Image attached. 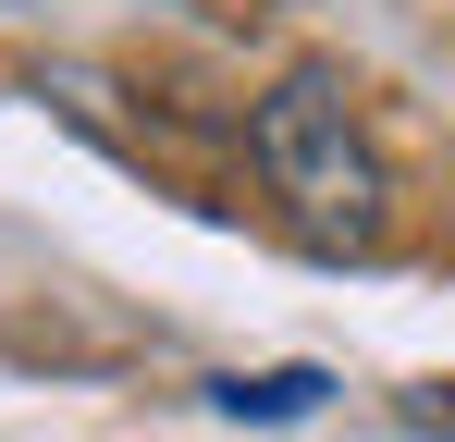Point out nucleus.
<instances>
[{
  "label": "nucleus",
  "mask_w": 455,
  "mask_h": 442,
  "mask_svg": "<svg viewBox=\"0 0 455 442\" xmlns=\"http://www.w3.org/2000/svg\"><path fill=\"white\" fill-rule=\"evenodd\" d=\"M259 172H271V197H283V221H296V246H320V258H357V246H381V209H394V172H381L370 123L320 86V74H283L271 99H259Z\"/></svg>",
  "instance_id": "f257e3e1"
},
{
  "label": "nucleus",
  "mask_w": 455,
  "mask_h": 442,
  "mask_svg": "<svg viewBox=\"0 0 455 442\" xmlns=\"http://www.w3.org/2000/svg\"><path fill=\"white\" fill-rule=\"evenodd\" d=\"M320 393H332L320 368H234L222 393H210V406H222V418H246V430H283V418H307Z\"/></svg>",
  "instance_id": "f03ea898"
},
{
  "label": "nucleus",
  "mask_w": 455,
  "mask_h": 442,
  "mask_svg": "<svg viewBox=\"0 0 455 442\" xmlns=\"http://www.w3.org/2000/svg\"><path fill=\"white\" fill-rule=\"evenodd\" d=\"M406 418H419V430H455V393H443V381H431V393H406Z\"/></svg>",
  "instance_id": "7ed1b4c3"
}]
</instances>
